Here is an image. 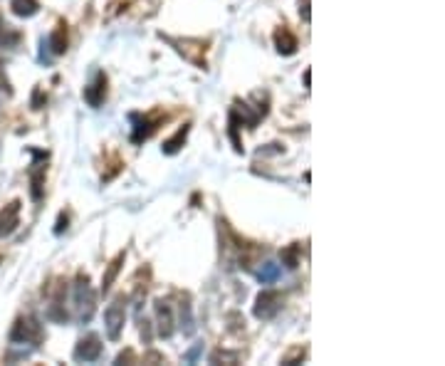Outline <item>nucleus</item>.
<instances>
[{"mask_svg":"<svg viewBox=\"0 0 445 366\" xmlns=\"http://www.w3.org/2000/svg\"><path fill=\"white\" fill-rule=\"evenodd\" d=\"M72 302L74 309H77L79 322H89L92 314H95V290L89 287L87 278H79L77 285L72 287Z\"/></svg>","mask_w":445,"mask_h":366,"instance_id":"nucleus-1","label":"nucleus"},{"mask_svg":"<svg viewBox=\"0 0 445 366\" xmlns=\"http://www.w3.org/2000/svg\"><path fill=\"white\" fill-rule=\"evenodd\" d=\"M11 341L13 344H32L37 346L42 341V327L37 325V319L22 317L15 322V327L11 330Z\"/></svg>","mask_w":445,"mask_h":366,"instance_id":"nucleus-2","label":"nucleus"},{"mask_svg":"<svg viewBox=\"0 0 445 366\" xmlns=\"http://www.w3.org/2000/svg\"><path fill=\"white\" fill-rule=\"evenodd\" d=\"M104 322H107V334H109V339L116 341L121 330H124V304H121V299H114V302L107 307Z\"/></svg>","mask_w":445,"mask_h":366,"instance_id":"nucleus-3","label":"nucleus"},{"mask_svg":"<svg viewBox=\"0 0 445 366\" xmlns=\"http://www.w3.org/2000/svg\"><path fill=\"white\" fill-rule=\"evenodd\" d=\"M107 97V74L104 72H95V77H92V82L84 87V100H87L89 107H102V102H104Z\"/></svg>","mask_w":445,"mask_h":366,"instance_id":"nucleus-4","label":"nucleus"},{"mask_svg":"<svg viewBox=\"0 0 445 366\" xmlns=\"http://www.w3.org/2000/svg\"><path fill=\"white\" fill-rule=\"evenodd\" d=\"M282 307V297L278 292H262L255 302V317L257 319H273Z\"/></svg>","mask_w":445,"mask_h":366,"instance_id":"nucleus-5","label":"nucleus"},{"mask_svg":"<svg viewBox=\"0 0 445 366\" xmlns=\"http://www.w3.org/2000/svg\"><path fill=\"white\" fill-rule=\"evenodd\" d=\"M102 356V341L97 334H89L79 339L77 349H74V359L77 361H97Z\"/></svg>","mask_w":445,"mask_h":366,"instance_id":"nucleus-6","label":"nucleus"},{"mask_svg":"<svg viewBox=\"0 0 445 366\" xmlns=\"http://www.w3.org/2000/svg\"><path fill=\"white\" fill-rule=\"evenodd\" d=\"M18 225H20V201H13L0 210V238L11 236Z\"/></svg>","mask_w":445,"mask_h":366,"instance_id":"nucleus-7","label":"nucleus"},{"mask_svg":"<svg viewBox=\"0 0 445 366\" xmlns=\"http://www.w3.org/2000/svg\"><path fill=\"white\" fill-rule=\"evenodd\" d=\"M64 50H67V30H64V25H62V27H57L48 40H42V55L48 53L45 60H50L53 55L55 57H57V55H64Z\"/></svg>","mask_w":445,"mask_h":366,"instance_id":"nucleus-8","label":"nucleus"},{"mask_svg":"<svg viewBox=\"0 0 445 366\" xmlns=\"http://www.w3.org/2000/svg\"><path fill=\"white\" fill-rule=\"evenodd\" d=\"M131 121H134V134H131V142L134 144L149 139V136L156 131V124H158V119H149V116H142V114H131Z\"/></svg>","mask_w":445,"mask_h":366,"instance_id":"nucleus-9","label":"nucleus"},{"mask_svg":"<svg viewBox=\"0 0 445 366\" xmlns=\"http://www.w3.org/2000/svg\"><path fill=\"white\" fill-rule=\"evenodd\" d=\"M37 158L40 161H35L32 163V168H30V183H32V198L35 201H40L42 198V178H45V158H48V154H37Z\"/></svg>","mask_w":445,"mask_h":366,"instance_id":"nucleus-10","label":"nucleus"},{"mask_svg":"<svg viewBox=\"0 0 445 366\" xmlns=\"http://www.w3.org/2000/svg\"><path fill=\"white\" fill-rule=\"evenodd\" d=\"M275 45H278L280 55H294L297 53V37H294L287 27H280V30L275 32Z\"/></svg>","mask_w":445,"mask_h":366,"instance_id":"nucleus-11","label":"nucleus"},{"mask_svg":"<svg viewBox=\"0 0 445 366\" xmlns=\"http://www.w3.org/2000/svg\"><path fill=\"white\" fill-rule=\"evenodd\" d=\"M156 314H158V334L171 337L173 334V317H171V307H168L163 299L156 302Z\"/></svg>","mask_w":445,"mask_h":366,"instance_id":"nucleus-12","label":"nucleus"},{"mask_svg":"<svg viewBox=\"0 0 445 366\" xmlns=\"http://www.w3.org/2000/svg\"><path fill=\"white\" fill-rule=\"evenodd\" d=\"M18 42H20V32L13 30V27L0 18V48L13 50V48H18Z\"/></svg>","mask_w":445,"mask_h":366,"instance_id":"nucleus-13","label":"nucleus"},{"mask_svg":"<svg viewBox=\"0 0 445 366\" xmlns=\"http://www.w3.org/2000/svg\"><path fill=\"white\" fill-rule=\"evenodd\" d=\"M280 275H282V267H280L278 262H265V265L260 267V272H257V280H260L262 285H273L280 280Z\"/></svg>","mask_w":445,"mask_h":366,"instance_id":"nucleus-14","label":"nucleus"},{"mask_svg":"<svg viewBox=\"0 0 445 366\" xmlns=\"http://www.w3.org/2000/svg\"><path fill=\"white\" fill-rule=\"evenodd\" d=\"M11 8L18 18H32L40 11V3L37 0H11Z\"/></svg>","mask_w":445,"mask_h":366,"instance_id":"nucleus-15","label":"nucleus"},{"mask_svg":"<svg viewBox=\"0 0 445 366\" xmlns=\"http://www.w3.org/2000/svg\"><path fill=\"white\" fill-rule=\"evenodd\" d=\"M124 252H119V255L114 257V262L109 265V270H107V275H104V280H102V290L104 292H109V287H111V283L116 280V275H119V270H121V262H124Z\"/></svg>","mask_w":445,"mask_h":366,"instance_id":"nucleus-16","label":"nucleus"},{"mask_svg":"<svg viewBox=\"0 0 445 366\" xmlns=\"http://www.w3.org/2000/svg\"><path fill=\"white\" fill-rule=\"evenodd\" d=\"M186 134H189V126H181V129L176 131V136H173V139H168V142L163 144V154H176L178 149L184 147Z\"/></svg>","mask_w":445,"mask_h":366,"instance_id":"nucleus-17","label":"nucleus"},{"mask_svg":"<svg viewBox=\"0 0 445 366\" xmlns=\"http://www.w3.org/2000/svg\"><path fill=\"white\" fill-rule=\"evenodd\" d=\"M297 250H299V248L292 245V248H287V250L282 252V260L287 262V267H297L299 265V262H297Z\"/></svg>","mask_w":445,"mask_h":366,"instance_id":"nucleus-18","label":"nucleus"},{"mask_svg":"<svg viewBox=\"0 0 445 366\" xmlns=\"http://www.w3.org/2000/svg\"><path fill=\"white\" fill-rule=\"evenodd\" d=\"M0 92H8V95L13 92V89H11V82H8L6 72H3V62H0Z\"/></svg>","mask_w":445,"mask_h":366,"instance_id":"nucleus-19","label":"nucleus"},{"mask_svg":"<svg viewBox=\"0 0 445 366\" xmlns=\"http://www.w3.org/2000/svg\"><path fill=\"white\" fill-rule=\"evenodd\" d=\"M299 15L304 18V22L312 20V15H309V0H299Z\"/></svg>","mask_w":445,"mask_h":366,"instance_id":"nucleus-20","label":"nucleus"},{"mask_svg":"<svg viewBox=\"0 0 445 366\" xmlns=\"http://www.w3.org/2000/svg\"><path fill=\"white\" fill-rule=\"evenodd\" d=\"M200 349H203V344H198V346H193V349L189 351V354H186V361H189V364H193L196 359H198V354H200Z\"/></svg>","mask_w":445,"mask_h":366,"instance_id":"nucleus-21","label":"nucleus"},{"mask_svg":"<svg viewBox=\"0 0 445 366\" xmlns=\"http://www.w3.org/2000/svg\"><path fill=\"white\" fill-rule=\"evenodd\" d=\"M62 231H67V215H60V220H57V228H55V233H62Z\"/></svg>","mask_w":445,"mask_h":366,"instance_id":"nucleus-22","label":"nucleus"}]
</instances>
